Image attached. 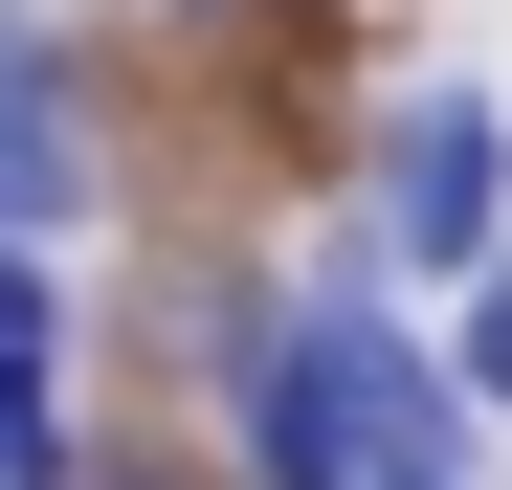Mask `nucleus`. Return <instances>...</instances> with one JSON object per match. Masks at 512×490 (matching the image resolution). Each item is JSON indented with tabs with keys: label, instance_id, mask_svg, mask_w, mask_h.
Masks as SVG:
<instances>
[{
	"label": "nucleus",
	"instance_id": "20e7f679",
	"mask_svg": "<svg viewBox=\"0 0 512 490\" xmlns=\"http://www.w3.org/2000/svg\"><path fill=\"white\" fill-rule=\"evenodd\" d=\"M446 312H468V335H446V401H468V424H512V245H490Z\"/></svg>",
	"mask_w": 512,
	"mask_h": 490
},
{
	"label": "nucleus",
	"instance_id": "f257e3e1",
	"mask_svg": "<svg viewBox=\"0 0 512 490\" xmlns=\"http://www.w3.org/2000/svg\"><path fill=\"white\" fill-rule=\"evenodd\" d=\"M201 446H223L245 490H490V468H468V401H446V335H423V290H379L357 245H334V268H290V290L223 335Z\"/></svg>",
	"mask_w": 512,
	"mask_h": 490
},
{
	"label": "nucleus",
	"instance_id": "39448f33",
	"mask_svg": "<svg viewBox=\"0 0 512 490\" xmlns=\"http://www.w3.org/2000/svg\"><path fill=\"white\" fill-rule=\"evenodd\" d=\"M67 490H245V468H223L201 424H112V446H90V468H67Z\"/></svg>",
	"mask_w": 512,
	"mask_h": 490
},
{
	"label": "nucleus",
	"instance_id": "423d86ee",
	"mask_svg": "<svg viewBox=\"0 0 512 490\" xmlns=\"http://www.w3.org/2000/svg\"><path fill=\"white\" fill-rule=\"evenodd\" d=\"M67 357V245H0V379Z\"/></svg>",
	"mask_w": 512,
	"mask_h": 490
},
{
	"label": "nucleus",
	"instance_id": "7ed1b4c3",
	"mask_svg": "<svg viewBox=\"0 0 512 490\" xmlns=\"http://www.w3.org/2000/svg\"><path fill=\"white\" fill-rule=\"evenodd\" d=\"M112 201V67L67 23H0V245H67Z\"/></svg>",
	"mask_w": 512,
	"mask_h": 490
},
{
	"label": "nucleus",
	"instance_id": "f03ea898",
	"mask_svg": "<svg viewBox=\"0 0 512 490\" xmlns=\"http://www.w3.org/2000/svg\"><path fill=\"white\" fill-rule=\"evenodd\" d=\"M490 245H512V112L468 90V67L379 90V134H357V268L379 290H468Z\"/></svg>",
	"mask_w": 512,
	"mask_h": 490
}]
</instances>
